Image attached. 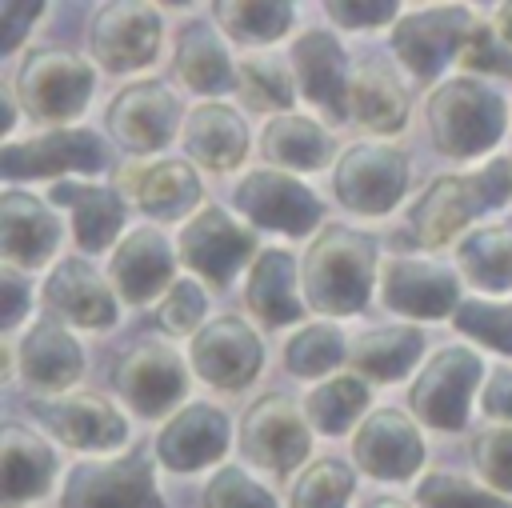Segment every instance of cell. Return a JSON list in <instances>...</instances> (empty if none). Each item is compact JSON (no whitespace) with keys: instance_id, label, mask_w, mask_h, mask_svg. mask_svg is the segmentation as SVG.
<instances>
[{"instance_id":"cell-1","label":"cell","mask_w":512,"mask_h":508,"mask_svg":"<svg viewBox=\"0 0 512 508\" xmlns=\"http://www.w3.org/2000/svg\"><path fill=\"white\" fill-rule=\"evenodd\" d=\"M304 300L316 312H364L376 284V240L348 224H324L300 264Z\"/></svg>"},{"instance_id":"cell-2","label":"cell","mask_w":512,"mask_h":508,"mask_svg":"<svg viewBox=\"0 0 512 508\" xmlns=\"http://www.w3.org/2000/svg\"><path fill=\"white\" fill-rule=\"evenodd\" d=\"M512 196V160H488L480 172L436 176L408 212V228L424 248L448 244L476 216L500 208Z\"/></svg>"},{"instance_id":"cell-3","label":"cell","mask_w":512,"mask_h":508,"mask_svg":"<svg viewBox=\"0 0 512 508\" xmlns=\"http://www.w3.org/2000/svg\"><path fill=\"white\" fill-rule=\"evenodd\" d=\"M428 132L436 152L452 160L480 156L504 136V100L472 76H452L428 96Z\"/></svg>"},{"instance_id":"cell-4","label":"cell","mask_w":512,"mask_h":508,"mask_svg":"<svg viewBox=\"0 0 512 508\" xmlns=\"http://www.w3.org/2000/svg\"><path fill=\"white\" fill-rule=\"evenodd\" d=\"M92 84H96V72L84 56L64 48H32L20 60L12 92L28 116L64 128V120H76L84 112Z\"/></svg>"},{"instance_id":"cell-5","label":"cell","mask_w":512,"mask_h":508,"mask_svg":"<svg viewBox=\"0 0 512 508\" xmlns=\"http://www.w3.org/2000/svg\"><path fill=\"white\" fill-rule=\"evenodd\" d=\"M332 184L348 212L384 216L400 204L408 188V156L384 140H356L340 152Z\"/></svg>"},{"instance_id":"cell-6","label":"cell","mask_w":512,"mask_h":508,"mask_svg":"<svg viewBox=\"0 0 512 508\" xmlns=\"http://www.w3.org/2000/svg\"><path fill=\"white\" fill-rule=\"evenodd\" d=\"M60 508H164L152 464L140 448L116 460H80L68 468Z\"/></svg>"},{"instance_id":"cell-7","label":"cell","mask_w":512,"mask_h":508,"mask_svg":"<svg viewBox=\"0 0 512 508\" xmlns=\"http://www.w3.org/2000/svg\"><path fill=\"white\" fill-rule=\"evenodd\" d=\"M480 376H484V360L472 348H464V344L440 348L408 388L412 416L424 420L428 428H440V432L464 428L468 424V400H472Z\"/></svg>"},{"instance_id":"cell-8","label":"cell","mask_w":512,"mask_h":508,"mask_svg":"<svg viewBox=\"0 0 512 508\" xmlns=\"http://www.w3.org/2000/svg\"><path fill=\"white\" fill-rule=\"evenodd\" d=\"M472 24L476 20L464 4H432V8L408 12L392 24V52L416 80H432L448 60L460 56Z\"/></svg>"},{"instance_id":"cell-9","label":"cell","mask_w":512,"mask_h":508,"mask_svg":"<svg viewBox=\"0 0 512 508\" xmlns=\"http://www.w3.org/2000/svg\"><path fill=\"white\" fill-rule=\"evenodd\" d=\"M164 20L152 4L140 0H112L92 16L88 44L100 68L108 72H136L148 68L160 52Z\"/></svg>"},{"instance_id":"cell-10","label":"cell","mask_w":512,"mask_h":508,"mask_svg":"<svg viewBox=\"0 0 512 508\" xmlns=\"http://www.w3.org/2000/svg\"><path fill=\"white\" fill-rule=\"evenodd\" d=\"M236 208L256 224L288 236H308L324 220L320 196L280 168H256L236 184Z\"/></svg>"},{"instance_id":"cell-11","label":"cell","mask_w":512,"mask_h":508,"mask_svg":"<svg viewBox=\"0 0 512 508\" xmlns=\"http://www.w3.org/2000/svg\"><path fill=\"white\" fill-rule=\"evenodd\" d=\"M108 164V148L92 128H52L20 144L0 148V176L12 180H32V176H56L64 172H100Z\"/></svg>"},{"instance_id":"cell-12","label":"cell","mask_w":512,"mask_h":508,"mask_svg":"<svg viewBox=\"0 0 512 508\" xmlns=\"http://www.w3.org/2000/svg\"><path fill=\"white\" fill-rule=\"evenodd\" d=\"M308 424L284 392H264L240 420V452L268 472L288 476L308 456Z\"/></svg>"},{"instance_id":"cell-13","label":"cell","mask_w":512,"mask_h":508,"mask_svg":"<svg viewBox=\"0 0 512 508\" xmlns=\"http://www.w3.org/2000/svg\"><path fill=\"white\" fill-rule=\"evenodd\" d=\"M192 368L220 392H240L264 368V344L240 316H216L192 336Z\"/></svg>"},{"instance_id":"cell-14","label":"cell","mask_w":512,"mask_h":508,"mask_svg":"<svg viewBox=\"0 0 512 508\" xmlns=\"http://www.w3.org/2000/svg\"><path fill=\"white\" fill-rule=\"evenodd\" d=\"M256 256V232L252 228H244V224H236L224 208H216V204H208V208H200L184 228H180V260L196 272V276H204V280H212V284H228L248 260Z\"/></svg>"},{"instance_id":"cell-15","label":"cell","mask_w":512,"mask_h":508,"mask_svg":"<svg viewBox=\"0 0 512 508\" xmlns=\"http://www.w3.org/2000/svg\"><path fill=\"white\" fill-rule=\"evenodd\" d=\"M116 392L140 412V416H160L172 404L184 400L188 392V376H184V360L160 344V340H136L112 372Z\"/></svg>"},{"instance_id":"cell-16","label":"cell","mask_w":512,"mask_h":508,"mask_svg":"<svg viewBox=\"0 0 512 508\" xmlns=\"http://www.w3.org/2000/svg\"><path fill=\"white\" fill-rule=\"evenodd\" d=\"M380 296L392 312L400 316H420V320H440L456 316L460 300V280L428 256H392L380 272Z\"/></svg>"},{"instance_id":"cell-17","label":"cell","mask_w":512,"mask_h":508,"mask_svg":"<svg viewBox=\"0 0 512 508\" xmlns=\"http://www.w3.org/2000/svg\"><path fill=\"white\" fill-rule=\"evenodd\" d=\"M32 416L76 452H108L128 436L124 416L104 396H32Z\"/></svg>"},{"instance_id":"cell-18","label":"cell","mask_w":512,"mask_h":508,"mask_svg":"<svg viewBox=\"0 0 512 508\" xmlns=\"http://www.w3.org/2000/svg\"><path fill=\"white\" fill-rule=\"evenodd\" d=\"M104 120L128 152L144 156V152H160L172 140L176 120H180V104L160 80H136L112 96Z\"/></svg>"},{"instance_id":"cell-19","label":"cell","mask_w":512,"mask_h":508,"mask_svg":"<svg viewBox=\"0 0 512 508\" xmlns=\"http://www.w3.org/2000/svg\"><path fill=\"white\" fill-rule=\"evenodd\" d=\"M356 464L376 480H408L424 464V436L400 408H376L352 436Z\"/></svg>"},{"instance_id":"cell-20","label":"cell","mask_w":512,"mask_h":508,"mask_svg":"<svg viewBox=\"0 0 512 508\" xmlns=\"http://www.w3.org/2000/svg\"><path fill=\"white\" fill-rule=\"evenodd\" d=\"M292 76H296V88L316 104L324 108L328 120H348V52L344 44L324 32V28H312V32H300L292 40Z\"/></svg>"},{"instance_id":"cell-21","label":"cell","mask_w":512,"mask_h":508,"mask_svg":"<svg viewBox=\"0 0 512 508\" xmlns=\"http://www.w3.org/2000/svg\"><path fill=\"white\" fill-rule=\"evenodd\" d=\"M228 436H232V424L228 416L216 408V404H204V400H192L184 404L156 436V456L164 468L172 472H196V468H208L216 464L224 452H228Z\"/></svg>"},{"instance_id":"cell-22","label":"cell","mask_w":512,"mask_h":508,"mask_svg":"<svg viewBox=\"0 0 512 508\" xmlns=\"http://www.w3.org/2000/svg\"><path fill=\"white\" fill-rule=\"evenodd\" d=\"M108 276L128 304H148L176 284V252L160 228H132L116 244Z\"/></svg>"},{"instance_id":"cell-23","label":"cell","mask_w":512,"mask_h":508,"mask_svg":"<svg viewBox=\"0 0 512 508\" xmlns=\"http://www.w3.org/2000/svg\"><path fill=\"white\" fill-rule=\"evenodd\" d=\"M44 304L80 328H112L116 324V296L108 280L80 256H64L44 280Z\"/></svg>"},{"instance_id":"cell-24","label":"cell","mask_w":512,"mask_h":508,"mask_svg":"<svg viewBox=\"0 0 512 508\" xmlns=\"http://www.w3.org/2000/svg\"><path fill=\"white\" fill-rule=\"evenodd\" d=\"M16 368H20L24 384L36 392H64L68 384L80 380L84 352H80L76 336L56 316H44L16 344Z\"/></svg>"},{"instance_id":"cell-25","label":"cell","mask_w":512,"mask_h":508,"mask_svg":"<svg viewBox=\"0 0 512 508\" xmlns=\"http://www.w3.org/2000/svg\"><path fill=\"white\" fill-rule=\"evenodd\" d=\"M60 244V220L32 192L8 188L0 196V252L16 268H40Z\"/></svg>"},{"instance_id":"cell-26","label":"cell","mask_w":512,"mask_h":508,"mask_svg":"<svg viewBox=\"0 0 512 508\" xmlns=\"http://www.w3.org/2000/svg\"><path fill=\"white\" fill-rule=\"evenodd\" d=\"M348 120H356L360 128L376 132V136H396L408 120V92L400 84V76L368 56L352 68V80H348Z\"/></svg>"},{"instance_id":"cell-27","label":"cell","mask_w":512,"mask_h":508,"mask_svg":"<svg viewBox=\"0 0 512 508\" xmlns=\"http://www.w3.org/2000/svg\"><path fill=\"white\" fill-rule=\"evenodd\" d=\"M184 152L208 172H232L248 156V124L228 104H200L184 120Z\"/></svg>"},{"instance_id":"cell-28","label":"cell","mask_w":512,"mask_h":508,"mask_svg":"<svg viewBox=\"0 0 512 508\" xmlns=\"http://www.w3.org/2000/svg\"><path fill=\"white\" fill-rule=\"evenodd\" d=\"M124 188H132V200L140 204V212L156 216V220H180L200 204V176L192 172L188 160H160L148 168H124L116 176Z\"/></svg>"},{"instance_id":"cell-29","label":"cell","mask_w":512,"mask_h":508,"mask_svg":"<svg viewBox=\"0 0 512 508\" xmlns=\"http://www.w3.org/2000/svg\"><path fill=\"white\" fill-rule=\"evenodd\" d=\"M48 196H52V204H64L72 212V232H76V244L84 252L108 248L124 228V200L116 188L56 180L48 188Z\"/></svg>"},{"instance_id":"cell-30","label":"cell","mask_w":512,"mask_h":508,"mask_svg":"<svg viewBox=\"0 0 512 508\" xmlns=\"http://www.w3.org/2000/svg\"><path fill=\"white\" fill-rule=\"evenodd\" d=\"M56 472L52 448L24 424L0 428V492L4 504H20L32 496H44Z\"/></svg>"},{"instance_id":"cell-31","label":"cell","mask_w":512,"mask_h":508,"mask_svg":"<svg viewBox=\"0 0 512 508\" xmlns=\"http://www.w3.org/2000/svg\"><path fill=\"white\" fill-rule=\"evenodd\" d=\"M296 264L284 248H264L252 268H248V288H244V300L248 308L268 324V328H284V324H296L304 316V304L296 296Z\"/></svg>"},{"instance_id":"cell-32","label":"cell","mask_w":512,"mask_h":508,"mask_svg":"<svg viewBox=\"0 0 512 508\" xmlns=\"http://www.w3.org/2000/svg\"><path fill=\"white\" fill-rule=\"evenodd\" d=\"M176 76L192 88V92H204V96H216L224 88H232L236 80V68L224 52V40L216 32V24L208 20H188L176 36Z\"/></svg>"},{"instance_id":"cell-33","label":"cell","mask_w":512,"mask_h":508,"mask_svg":"<svg viewBox=\"0 0 512 508\" xmlns=\"http://www.w3.org/2000/svg\"><path fill=\"white\" fill-rule=\"evenodd\" d=\"M424 352V332L416 324H388V328H372L364 336L352 340L348 348V364L360 376L372 380H400L412 372V364Z\"/></svg>"},{"instance_id":"cell-34","label":"cell","mask_w":512,"mask_h":508,"mask_svg":"<svg viewBox=\"0 0 512 508\" xmlns=\"http://www.w3.org/2000/svg\"><path fill=\"white\" fill-rule=\"evenodd\" d=\"M260 152L272 164H284L292 172H312L332 160V136L312 116L284 112V116L268 120V128L260 136Z\"/></svg>"},{"instance_id":"cell-35","label":"cell","mask_w":512,"mask_h":508,"mask_svg":"<svg viewBox=\"0 0 512 508\" xmlns=\"http://www.w3.org/2000/svg\"><path fill=\"white\" fill-rule=\"evenodd\" d=\"M460 272L484 292H512V224H488L460 240Z\"/></svg>"},{"instance_id":"cell-36","label":"cell","mask_w":512,"mask_h":508,"mask_svg":"<svg viewBox=\"0 0 512 508\" xmlns=\"http://www.w3.org/2000/svg\"><path fill=\"white\" fill-rule=\"evenodd\" d=\"M220 28L240 40V44H272L288 32V24L296 20L292 4H276V0H216L212 4Z\"/></svg>"},{"instance_id":"cell-37","label":"cell","mask_w":512,"mask_h":508,"mask_svg":"<svg viewBox=\"0 0 512 508\" xmlns=\"http://www.w3.org/2000/svg\"><path fill=\"white\" fill-rule=\"evenodd\" d=\"M368 408V384L360 376H332L324 384H316L304 400V412L312 420V428L340 436L352 428V420Z\"/></svg>"},{"instance_id":"cell-38","label":"cell","mask_w":512,"mask_h":508,"mask_svg":"<svg viewBox=\"0 0 512 508\" xmlns=\"http://www.w3.org/2000/svg\"><path fill=\"white\" fill-rule=\"evenodd\" d=\"M340 360H348V348H344L340 328L328 324V320H316V324L300 328L284 344V368L292 376H320V372H332Z\"/></svg>"},{"instance_id":"cell-39","label":"cell","mask_w":512,"mask_h":508,"mask_svg":"<svg viewBox=\"0 0 512 508\" xmlns=\"http://www.w3.org/2000/svg\"><path fill=\"white\" fill-rule=\"evenodd\" d=\"M356 488V472L336 460V456H324L316 464H308L296 484H292V496H288V508H344L348 496Z\"/></svg>"},{"instance_id":"cell-40","label":"cell","mask_w":512,"mask_h":508,"mask_svg":"<svg viewBox=\"0 0 512 508\" xmlns=\"http://www.w3.org/2000/svg\"><path fill=\"white\" fill-rule=\"evenodd\" d=\"M236 92L244 96L248 108H264V112H288L296 100V84L288 80V72L268 60V56H252L236 68Z\"/></svg>"},{"instance_id":"cell-41","label":"cell","mask_w":512,"mask_h":508,"mask_svg":"<svg viewBox=\"0 0 512 508\" xmlns=\"http://www.w3.org/2000/svg\"><path fill=\"white\" fill-rule=\"evenodd\" d=\"M416 508H512L500 496L484 492L480 484L456 472H428L416 484Z\"/></svg>"},{"instance_id":"cell-42","label":"cell","mask_w":512,"mask_h":508,"mask_svg":"<svg viewBox=\"0 0 512 508\" xmlns=\"http://www.w3.org/2000/svg\"><path fill=\"white\" fill-rule=\"evenodd\" d=\"M452 324H456L464 336H472V340H480V344H488V348L512 356V304L464 300V304L456 308Z\"/></svg>"},{"instance_id":"cell-43","label":"cell","mask_w":512,"mask_h":508,"mask_svg":"<svg viewBox=\"0 0 512 508\" xmlns=\"http://www.w3.org/2000/svg\"><path fill=\"white\" fill-rule=\"evenodd\" d=\"M204 508H276V500L244 468L224 464L204 488Z\"/></svg>"},{"instance_id":"cell-44","label":"cell","mask_w":512,"mask_h":508,"mask_svg":"<svg viewBox=\"0 0 512 508\" xmlns=\"http://www.w3.org/2000/svg\"><path fill=\"white\" fill-rule=\"evenodd\" d=\"M472 460H476L480 476L492 488L512 492V424H504V428H480L472 436Z\"/></svg>"},{"instance_id":"cell-45","label":"cell","mask_w":512,"mask_h":508,"mask_svg":"<svg viewBox=\"0 0 512 508\" xmlns=\"http://www.w3.org/2000/svg\"><path fill=\"white\" fill-rule=\"evenodd\" d=\"M204 312H208V296H204V288H200L196 280H176V284L160 296L156 320H160L164 332L184 336V332H192V328L204 320Z\"/></svg>"},{"instance_id":"cell-46","label":"cell","mask_w":512,"mask_h":508,"mask_svg":"<svg viewBox=\"0 0 512 508\" xmlns=\"http://www.w3.org/2000/svg\"><path fill=\"white\" fill-rule=\"evenodd\" d=\"M464 68L472 72H492V76H512V44L492 28V24H472L460 56Z\"/></svg>"},{"instance_id":"cell-47","label":"cell","mask_w":512,"mask_h":508,"mask_svg":"<svg viewBox=\"0 0 512 508\" xmlns=\"http://www.w3.org/2000/svg\"><path fill=\"white\" fill-rule=\"evenodd\" d=\"M396 12H400L396 0H352V4L332 0V4H328V16L340 20L344 28H376V24L392 20Z\"/></svg>"},{"instance_id":"cell-48","label":"cell","mask_w":512,"mask_h":508,"mask_svg":"<svg viewBox=\"0 0 512 508\" xmlns=\"http://www.w3.org/2000/svg\"><path fill=\"white\" fill-rule=\"evenodd\" d=\"M32 308V288L16 268H0V332H12Z\"/></svg>"},{"instance_id":"cell-49","label":"cell","mask_w":512,"mask_h":508,"mask_svg":"<svg viewBox=\"0 0 512 508\" xmlns=\"http://www.w3.org/2000/svg\"><path fill=\"white\" fill-rule=\"evenodd\" d=\"M40 12H44V4H16V0L0 4V52H12Z\"/></svg>"},{"instance_id":"cell-50","label":"cell","mask_w":512,"mask_h":508,"mask_svg":"<svg viewBox=\"0 0 512 508\" xmlns=\"http://www.w3.org/2000/svg\"><path fill=\"white\" fill-rule=\"evenodd\" d=\"M480 408L496 420H508L512 424V368H496L480 392Z\"/></svg>"},{"instance_id":"cell-51","label":"cell","mask_w":512,"mask_h":508,"mask_svg":"<svg viewBox=\"0 0 512 508\" xmlns=\"http://www.w3.org/2000/svg\"><path fill=\"white\" fill-rule=\"evenodd\" d=\"M16 104H20L16 92L4 88V92H0V132H12V124H16V120H12V116H16Z\"/></svg>"},{"instance_id":"cell-52","label":"cell","mask_w":512,"mask_h":508,"mask_svg":"<svg viewBox=\"0 0 512 508\" xmlns=\"http://www.w3.org/2000/svg\"><path fill=\"white\" fill-rule=\"evenodd\" d=\"M496 32L512 44V4H500V8H496Z\"/></svg>"},{"instance_id":"cell-53","label":"cell","mask_w":512,"mask_h":508,"mask_svg":"<svg viewBox=\"0 0 512 508\" xmlns=\"http://www.w3.org/2000/svg\"><path fill=\"white\" fill-rule=\"evenodd\" d=\"M364 508H412V504L400 500V496H376V500H368Z\"/></svg>"}]
</instances>
